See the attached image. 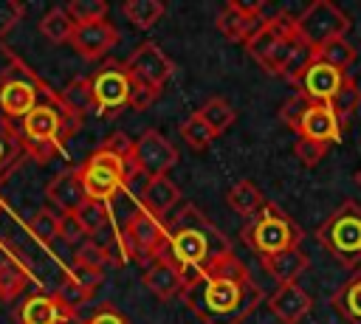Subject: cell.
<instances>
[{"mask_svg":"<svg viewBox=\"0 0 361 324\" xmlns=\"http://www.w3.org/2000/svg\"><path fill=\"white\" fill-rule=\"evenodd\" d=\"M262 296L265 290L251 279L245 262L234 251L195 270L183 287L186 307L203 324H245Z\"/></svg>","mask_w":361,"mask_h":324,"instance_id":"obj_1","label":"cell"},{"mask_svg":"<svg viewBox=\"0 0 361 324\" xmlns=\"http://www.w3.org/2000/svg\"><path fill=\"white\" fill-rule=\"evenodd\" d=\"M166 239L172 259L186 270V282L195 270H200L212 259L234 251L231 239L195 203L178 206V211L166 223Z\"/></svg>","mask_w":361,"mask_h":324,"instance_id":"obj_2","label":"cell"},{"mask_svg":"<svg viewBox=\"0 0 361 324\" xmlns=\"http://www.w3.org/2000/svg\"><path fill=\"white\" fill-rule=\"evenodd\" d=\"M135 141L127 132H113L99 149H93L76 169L79 180L85 186V194L99 203H110L135 175V158H133Z\"/></svg>","mask_w":361,"mask_h":324,"instance_id":"obj_3","label":"cell"},{"mask_svg":"<svg viewBox=\"0 0 361 324\" xmlns=\"http://www.w3.org/2000/svg\"><path fill=\"white\" fill-rule=\"evenodd\" d=\"M76 124H82V113H76L73 107L65 104V113L56 110L54 104H37L20 124V130H6L8 138H14V144L37 158L39 163L51 161L54 152L62 147V141L71 138V132L76 130Z\"/></svg>","mask_w":361,"mask_h":324,"instance_id":"obj_4","label":"cell"},{"mask_svg":"<svg viewBox=\"0 0 361 324\" xmlns=\"http://www.w3.org/2000/svg\"><path fill=\"white\" fill-rule=\"evenodd\" d=\"M319 245L333 254L344 268L361 265V206L355 200H344L319 228H316Z\"/></svg>","mask_w":361,"mask_h":324,"instance_id":"obj_5","label":"cell"},{"mask_svg":"<svg viewBox=\"0 0 361 324\" xmlns=\"http://www.w3.org/2000/svg\"><path fill=\"white\" fill-rule=\"evenodd\" d=\"M243 239L257 256H271V254L296 248L302 242V228L276 206L265 203V208L254 220H248V225L243 228Z\"/></svg>","mask_w":361,"mask_h":324,"instance_id":"obj_6","label":"cell"},{"mask_svg":"<svg viewBox=\"0 0 361 324\" xmlns=\"http://www.w3.org/2000/svg\"><path fill=\"white\" fill-rule=\"evenodd\" d=\"M118 242L124 248V256H133L144 268L169 251L166 225L158 217H152L147 208H141V206L127 217V223H124V228L118 234Z\"/></svg>","mask_w":361,"mask_h":324,"instance_id":"obj_7","label":"cell"},{"mask_svg":"<svg viewBox=\"0 0 361 324\" xmlns=\"http://www.w3.org/2000/svg\"><path fill=\"white\" fill-rule=\"evenodd\" d=\"M293 25H296V34L305 42V48L313 51V48H322L330 39L347 37L353 20L336 3H330V0H313L305 11H299L293 17Z\"/></svg>","mask_w":361,"mask_h":324,"instance_id":"obj_8","label":"cell"},{"mask_svg":"<svg viewBox=\"0 0 361 324\" xmlns=\"http://www.w3.org/2000/svg\"><path fill=\"white\" fill-rule=\"evenodd\" d=\"M130 93H133V82H130L124 65H118V62L104 65L90 79V99H93V110L99 116H116L121 107H130Z\"/></svg>","mask_w":361,"mask_h":324,"instance_id":"obj_9","label":"cell"},{"mask_svg":"<svg viewBox=\"0 0 361 324\" xmlns=\"http://www.w3.org/2000/svg\"><path fill=\"white\" fill-rule=\"evenodd\" d=\"M268 3H262V0H254V3H243V0H228L223 8H220V14H217V28H220V34L226 37V39H231V42H248V37L265 23V20H271V17H276L279 14V8L274 11V14H268Z\"/></svg>","mask_w":361,"mask_h":324,"instance_id":"obj_10","label":"cell"},{"mask_svg":"<svg viewBox=\"0 0 361 324\" xmlns=\"http://www.w3.org/2000/svg\"><path fill=\"white\" fill-rule=\"evenodd\" d=\"M0 107H3L6 121L25 118L37 107V79L23 65H14V70L8 68L3 73V79H0Z\"/></svg>","mask_w":361,"mask_h":324,"instance_id":"obj_11","label":"cell"},{"mask_svg":"<svg viewBox=\"0 0 361 324\" xmlns=\"http://www.w3.org/2000/svg\"><path fill=\"white\" fill-rule=\"evenodd\" d=\"M124 70L130 76V82L164 90V85L172 76V59L155 45V42H141L124 62Z\"/></svg>","mask_w":361,"mask_h":324,"instance_id":"obj_12","label":"cell"},{"mask_svg":"<svg viewBox=\"0 0 361 324\" xmlns=\"http://www.w3.org/2000/svg\"><path fill=\"white\" fill-rule=\"evenodd\" d=\"M133 158H135L138 175L158 177V175H166V172L178 163V149H175V144H172L166 135H161L158 130H144L141 138H135Z\"/></svg>","mask_w":361,"mask_h":324,"instance_id":"obj_13","label":"cell"},{"mask_svg":"<svg viewBox=\"0 0 361 324\" xmlns=\"http://www.w3.org/2000/svg\"><path fill=\"white\" fill-rule=\"evenodd\" d=\"M141 282L144 287L161 299V301H169L175 296H183V287H186V270L172 259V254L166 251L164 256H158L155 262H149L141 273Z\"/></svg>","mask_w":361,"mask_h":324,"instance_id":"obj_14","label":"cell"},{"mask_svg":"<svg viewBox=\"0 0 361 324\" xmlns=\"http://www.w3.org/2000/svg\"><path fill=\"white\" fill-rule=\"evenodd\" d=\"M344 76H347V73H341V70H336V68H330V65H324V62L307 59V65H305L290 82L296 85V90H302V93L310 96L313 101H327V104H330V99L338 93Z\"/></svg>","mask_w":361,"mask_h":324,"instance_id":"obj_15","label":"cell"},{"mask_svg":"<svg viewBox=\"0 0 361 324\" xmlns=\"http://www.w3.org/2000/svg\"><path fill=\"white\" fill-rule=\"evenodd\" d=\"M102 282H104V270H93V268L73 265V268L65 273L62 285L54 290V296H56V299L76 316L79 307L87 304V301L96 296V290H99Z\"/></svg>","mask_w":361,"mask_h":324,"instance_id":"obj_16","label":"cell"},{"mask_svg":"<svg viewBox=\"0 0 361 324\" xmlns=\"http://www.w3.org/2000/svg\"><path fill=\"white\" fill-rule=\"evenodd\" d=\"M268 307L279 324H299L310 316L313 296L305 287H299L296 282L293 285H276V290L268 296Z\"/></svg>","mask_w":361,"mask_h":324,"instance_id":"obj_17","label":"cell"},{"mask_svg":"<svg viewBox=\"0 0 361 324\" xmlns=\"http://www.w3.org/2000/svg\"><path fill=\"white\" fill-rule=\"evenodd\" d=\"M118 42V31L113 23L102 20V23H90V25H76L73 37H71V48L82 56V59H102L113 45Z\"/></svg>","mask_w":361,"mask_h":324,"instance_id":"obj_18","label":"cell"},{"mask_svg":"<svg viewBox=\"0 0 361 324\" xmlns=\"http://www.w3.org/2000/svg\"><path fill=\"white\" fill-rule=\"evenodd\" d=\"M180 189L175 180H169V175H158V177H147L144 189H141V208H147L152 217L164 220L172 217L180 206Z\"/></svg>","mask_w":361,"mask_h":324,"instance_id":"obj_19","label":"cell"},{"mask_svg":"<svg viewBox=\"0 0 361 324\" xmlns=\"http://www.w3.org/2000/svg\"><path fill=\"white\" fill-rule=\"evenodd\" d=\"M296 135L299 138H313V141H322V144L333 147L341 138V121L336 118V113H333V107L327 101H310Z\"/></svg>","mask_w":361,"mask_h":324,"instance_id":"obj_20","label":"cell"},{"mask_svg":"<svg viewBox=\"0 0 361 324\" xmlns=\"http://www.w3.org/2000/svg\"><path fill=\"white\" fill-rule=\"evenodd\" d=\"M45 197H48V203L56 206L59 214H76L82 208V203L87 200L85 186L79 180V169H65V172L54 175L45 186Z\"/></svg>","mask_w":361,"mask_h":324,"instance_id":"obj_21","label":"cell"},{"mask_svg":"<svg viewBox=\"0 0 361 324\" xmlns=\"http://www.w3.org/2000/svg\"><path fill=\"white\" fill-rule=\"evenodd\" d=\"M76 316L54 296V293H39V296H31L25 299V304L20 307L17 313V321L20 324H68L73 321Z\"/></svg>","mask_w":361,"mask_h":324,"instance_id":"obj_22","label":"cell"},{"mask_svg":"<svg viewBox=\"0 0 361 324\" xmlns=\"http://www.w3.org/2000/svg\"><path fill=\"white\" fill-rule=\"evenodd\" d=\"M259 262H262L265 273L271 279H276V285H293L310 268V256L299 245L279 251V254H271V256H259Z\"/></svg>","mask_w":361,"mask_h":324,"instance_id":"obj_23","label":"cell"},{"mask_svg":"<svg viewBox=\"0 0 361 324\" xmlns=\"http://www.w3.org/2000/svg\"><path fill=\"white\" fill-rule=\"evenodd\" d=\"M31 282V273L25 262H20L14 254L0 256V301H14Z\"/></svg>","mask_w":361,"mask_h":324,"instance_id":"obj_24","label":"cell"},{"mask_svg":"<svg viewBox=\"0 0 361 324\" xmlns=\"http://www.w3.org/2000/svg\"><path fill=\"white\" fill-rule=\"evenodd\" d=\"M226 203H228L231 211H237V214L245 217V220H254V217L265 208V197H262V192H259L251 180H237V183L228 189Z\"/></svg>","mask_w":361,"mask_h":324,"instance_id":"obj_25","label":"cell"},{"mask_svg":"<svg viewBox=\"0 0 361 324\" xmlns=\"http://www.w3.org/2000/svg\"><path fill=\"white\" fill-rule=\"evenodd\" d=\"M333 307L347 324H361V270L333 293Z\"/></svg>","mask_w":361,"mask_h":324,"instance_id":"obj_26","label":"cell"},{"mask_svg":"<svg viewBox=\"0 0 361 324\" xmlns=\"http://www.w3.org/2000/svg\"><path fill=\"white\" fill-rule=\"evenodd\" d=\"M355 56H358V54H355V48L350 45L347 37L330 39V42H324L322 48H313V51H310V59L324 62V65H330V68H336V70H341V73L350 70V65L355 62Z\"/></svg>","mask_w":361,"mask_h":324,"instance_id":"obj_27","label":"cell"},{"mask_svg":"<svg viewBox=\"0 0 361 324\" xmlns=\"http://www.w3.org/2000/svg\"><path fill=\"white\" fill-rule=\"evenodd\" d=\"M73 217H76V223L82 225V231H85L87 239H96L99 234H104V231L110 228L107 203H99V200H90V197L82 203V208H79Z\"/></svg>","mask_w":361,"mask_h":324,"instance_id":"obj_28","label":"cell"},{"mask_svg":"<svg viewBox=\"0 0 361 324\" xmlns=\"http://www.w3.org/2000/svg\"><path fill=\"white\" fill-rule=\"evenodd\" d=\"M166 6L161 0H124L121 3V14L135 25V28H152L161 17H164Z\"/></svg>","mask_w":361,"mask_h":324,"instance_id":"obj_29","label":"cell"},{"mask_svg":"<svg viewBox=\"0 0 361 324\" xmlns=\"http://www.w3.org/2000/svg\"><path fill=\"white\" fill-rule=\"evenodd\" d=\"M358 104H361V87H358V82L347 73L344 82H341V87H338V93L330 99V107H333L336 118L341 121V127L353 118V113L358 110Z\"/></svg>","mask_w":361,"mask_h":324,"instance_id":"obj_30","label":"cell"},{"mask_svg":"<svg viewBox=\"0 0 361 324\" xmlns=\"http://www.w3.org/2000/svg\"><path fill=\"white\" fill-rule=\"evenodd\" d=\"M197 113H200V118L214 130V135H223V132L234 124V118H237V110H234L223 96L206 99V104H203Z\"/></svg>","mask_w":361,"mask_h":324,"instance_id":"obj_31","label":"cell"},{"mask_svg":"<svg viewBox=\"0 0 361 324\" xmlns=\"http://www.w3.org/2000/svg\"><path fill=\"white\" fill-rule=\"evenodd\" d=\"M59 228H62V214H56L54 208H39L28 217V231L34 234V239H39L42 245H51L56 237H59Z\"/></svg>","mask_w":361,"mask_h":324,"instance_id":"obj_32","label":"cell"},{"mask_svg":"<svg viewBox=\"0 0 361 324\" xmlns=\"http://www.w3.org/2000/svg\"><path fill=\"white\" fill-rule=\"evenodd\" d=\"M39 31L51 39V42H71V37H73V31H76V23L68 17V11L65 8H51L42 20H39Z\"/></svg>","mask_w":361,"mask_h":324,"instance_id":"obj_33","label":"cell"},{"mask_svg":"<svg viewBox=\"0 0 361 324\" xmlns=\"http://www.w3.org/2000/svg\"><path fill=\"white\" fill-rule=\"evenodd\" d=\"M65 11H68V17H71L76 25H90V23L107 20L110 6H107V0H71V3L65 6Z\"/></svg>","mask_w":361,"mask_h":324,"instance_id":"obj_34","label":"cell"},{"mask_svg":"<svg viewBox=\"0 0 361 324\" xmlns=\"http://www.w3.org/2000/svg\"><path fill=\"white\" fill-rule=\"evenodd\" d=\"M180 135H183V141L189 144V149H195V152H200V149H206L217 135H214V130L200 118V113L195 110L189 118H183V124H180Z\"/></svg>","mask_w":361,"mask_h":324,"instance_id":"obj_35","label":"cell"},{"mask_svg":"<svg viewBox=\"0 0 361 324\" xmlns=\"http://www.w3.org/2000/svg\"><path fill=\"white\" fill-rule=\"evenodd\" d=\"M110 248L99 239H85L76 254H73V265H82V268H93V270H104L107 262H110Z\"/></svg>","mask_w":361,"mask_h":324,"instance_id":"obj_36","label":"cell"},{"mask_svg":"<svg viewBox=\"0 0 361 324\" xmlns=\"http://www.w3.org/2000/svg\"><path fill=\"white\" fill-rule=\"evenodd\" d=\"M310 96H305L302 90H296L282 107H279V121L282 124H288L293 132H299V124H302V118H305V110L310 107Z\"/></svg>","mask_w":361,"mask_h":324,"instance_id":"obj_37","label":"cell"},{"mask_svg":"<svg viewBox=\"0 0 361 324\" xmlns=\"http://www.w3.org/2000/svg\"><path fill=\"white\" fill-rule=\"evenodd\" d=\"M327 149H330L327 144L313 141V138H296V144H293V152H296L299 163H302V166H307V169L319 166V161L327 155Z\"/></svg>","mask_w":361,"mask_h":324,"instance_id":"obj_38","label":"cell"},{"mask_svg":"<svg viewBox=\"0 0 361 324\" xmlns=\"http://www.w3.org/2000/svg\"><path fill=\"white\" fill-rule=\"evenodd\" d=\"M79 324H130V321H127V316H124L116 304L104 301V304H99L90 316H85Z\"/></svg>","mask_w":361,"mask_h":324,"instance_id":"obj_39","label":"cell"},{"mask_svg":"<svg viewBox=\"0 0 361 324\" xmlns=\"http://www.w3.org/2000/svg\"><path fill=\"white\" fill-rule=\"evenodd\" d=\"M161 96V90H155V87H147V85H138V82H133V93H130V107L133 110H147L155 99Z\"/></svg>","mask_w":361,"mask_h":324,"instance_id":"obj_40","label":"cell"},{"mask_svg":"<svg viewBox=\"0 0 361 324\" xmlns=\"http://www.w3.org/2000/svg\"><path fill=\"white\" fill-rule=\"evenodd\" d=\"M59 237L62 239H68V242H85L87 237H85V231H82V225L76 223V217L73 214H62V228H59Z\"/></svg>","mask_w":361,"mask_h":324,"instance_id":"obj_41","label":"cell"},{"mask_svg":"<svg viewBox=\"0 0 361 324\" xmlns=\"http://www.w3.org/2000/svg\"><path fill=\"white\" fill-rule=\"evenodd\" d=\"M3 155H6V144H3V138H0V163H3Z\"/></svg>","mask_w":361,"mask_h":324,"instance_id":"obj_42","label":"cell"},{"mask_svg":"<svg viewBox=\"0 0 361 324\" xmlns=\"http://www.w3.org/2000/svg\"><path fill=\"white\" fill-rule=\"evenodd\" d=\"M355 180H358V186H361V169H358V175H355Z\"/></svg>","mask_w":361,"mask_h":324,"instance_id":"obj_43","label":"cell"}]
</instances>
